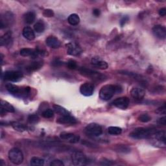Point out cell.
Listing matches in <instances>:
<instances>
[{
	"mask_svg": "<svg viewBox=\"0 0 166 166\" xmlns=\"http://www.w3.org/2000/svg\"><path fill=\"white\" fill-rule=\"evenodd\" d=\"M121 92V87L116 85L107 84L103 86L99 92V98L103 101H108L116 93Z\"/></svg>",
	"mask_w": 166,
	"mask_h": 166,
	"instance_id": "1",
	"label": "cell"
},
{
	"mask_svg": "<svg viewBox=\"0 0 166 166\" xmlns=\"http://www.w3.org/2000/svg\"><path fill=\"white\" fill-rule=\"evenodd\" d=\"M156 129L149 128H137L130 133V136L134 139H147L150 138L156 131Z\"/></svg>",
	"mask_w": 166,
	"mask_h": 166,
	"instance_id": "2",
	"label": "cell"
},
{
	"mask_svg": "<svg viewBox=\"0 0 166 166\" xmlns=\"http://www.w3.org/2000/svg\"><path fill=\"white\" fill-rule=\"evenodd\" d=\"M6 88L8 92L12 95L18 98H26L30 94L31 89L29 87H25V88H20L18 86H16L13 84H7L6 85Z\"/></svg>",
	"mask_w": 166,
	"mask_h": 166,
	"instance_id": "3",
	"label": "cell"
},
{
	"mask_svg": "<svg viewBox=\"0 0 166 166\" xmlns=\"http://www.w3.org/2000/svg\"><path fill=\"white\" fill-rule=\"evenodd\" d=\"M8 159L16 165H20L23 161V154L18 148H13L8 152Z\"/></svg>",
	"mask_w": 166,
	"mask_h": 166,
	"instance_id": "4",
	"label": "cell"
},
{
	"mask_svg": "<svg viewBox=\"0 0 166 166\" xmlns=\"http://www.w3.org/2000/svg\"><path fill=\"white\" fill-rule=\"evenodd\" d=\"M79 72L83 76L92 78V79H94V80L103 81L104 80V78H105V75H104L96 71L92 70V69L83 68V67L79 69Z\"/></svg>",
	"mask_w": 166,
	"mask_h": 166,
	"instance_id": "5",
	"label": "cell"
},
{
	"mask_svg": "<svg viewBox=\"0 0 166 166\" xmlns=\"http://www.w3.org/2000/svg\"><path fill=\"white\" fill-rule=\"evenodd\" d=\"M72 161L74 165H84L88 163V159L81 151H75L72 155Z\"/></svg>",
	"mask_w": 166,
	"mask_h": 166,
	"instance_id": "6",
	"label": "cell"
},
{
	"mask_svg": "<svg viewBox=\"0 0 166 166\" xmlns=\"http://www.w3.org/2000/svg\"><path fill=\"white\" fill-rule=\"evenodd\" d=\"M22 73L18 71H7L2 75V78L5 81L11 82H18L22 79Z\"/></svg>",
	"mask_w": 166,
	"mask_h": 166,
	"instance_id": "7",
	"label": "cell"
},
{
	"mask_svg": "<svg viewBox=\"0 0 166 166\" xmlns=\"http://www.w3.org/2000/svg\"><path fill=\"white\" fill-rule=\"evenodd\" d=\"M86 133L92 136H99L103 133L102 127L97 123H90L85 128Z\"/></svg>",
	"mask_w": 166,
	"mask_h": 166,
	"instance_id": "8",
	"label": "cell"
},
{
	"mask_svg": "<svg viewBox=\"0 0 166 166\" xmlns=\"http://www.w3.org/2000/svg\"><path fill=\"white\" fill-rule=\"evenodd\" d=\"M14 21V16L10 12H6L1 16V28L3 29L11 25Z\"/></svg>",
	"mask_w": 166,
	"mask_h": 166,
	"instance_id": "9",
	"label": "cell"
},
{
	"mask_svg": "<svg viewBox=\"0 0 166 166\" xmlns=\"http://www.w3.org/2000/svg\"><path fill=\"white\" fill-rule=\"evenodd\" d=\"M68 54L72 56H78L82 53V49L75 42H69L66 45Z\"/></svg>",
	"mask_w": 166,
	"mask_h": 166,
	"instance_id": "10",
	"label": "cell"
},
{
	"mask_svg": "<svg viewBox=\"0 0 166 166\" xmlns=\"http://www.w3.org/2000/svg\"><path fill=\"white\" fill-rule=\"evenodd\" d=\"M112 104L113 106L119 109L125 110L129 105V99L127 97H121L115 99L113 101Z\"/></svg>",
	"mask_w": 166,
	"mask_h": 166,
	"instance_id": "11",
	"label": "cell"
},
{
	"mask_svg": "<svg viewBox=\"0 0 166 166\" xmlns=\"http://www.w3.org/2000/svg\"><path fill=\"white\" fill-rule=\"evenodd\" d=\"M20 53L23 57H31L33 58H37L42 53V52L37 49L23 48L20 50Z\"/></svg>",
	"mask_w": 166,
	"mask_h": 166,
	"instance_id": "12",
	"label": "cell"
},
{
	"mask_svg": "<svg viewBox=\"0 0 166 166\" xmlns=\"http://www.w3.org/2000/svg\"><path fill=\"white\" fill-rule=\"evenodd\" d=\"M154 35L159 39L163 40L166 38V29L164 26L157 25L153 28Z\"/></svg>",
	"mask_w": 166,
	"mask_h": 166,
	"instance_id": "13",
	"label": "cell"
},
{
	"mask_svg": "<svg viewBox=\"0 0 166 166\" xmlns=\"http://www.w3.org/2000/svg\"><path fill=\"white\" fill-rule=\"evenodd\" d=\"M80 92L82 95L86 97L91 96L94 92V86L92 84L89 83H84L80 87Z\"/></svg>",
	"mask_w": 166,
	"mask_h": 166,
	"instance_id": "14",
	"label": "cell"
},
{
	"mask_svg": "<svg viewBox=\"0 0 166 166\" xmlns=\"http://www.w3.org/2000/svg\"><path fill=\"white\" fill-rule=\"evenodd\" d=\"M60 138L64 140H66L69 143H76L79 142L80 136L72 134V133H63L60 135Z\"/></svg>",
	"mask_w": 166,
	"mask_h": 166,
	"instance_id": "15",
	"label": "cell"
},
{
	"mask_svg": "<svg viewBox=\"0 0 166 166\" xmlns=\"http://www.w3.org/2000/svg\"><path fill=\"white\" fill-rule=\"evenodd\" d=\"M13 44L12 33L11 31L7 32L0 38V45L2 46L11 47Z\"/></svg>",
	"mask_w": 166,
	"mask_h": 166,
	"instance_id": "16",
	"label": "cell"
},
{
	"mask_svg": "<svg viewBox=\"0 0 166 166\" xmlns=\"http://www.w3.org/2000/svg\"><path fill=\"white\" fill-rule=\"evenodd\" d=\"M130 95L134 99L141 100L145 97V92L140 88H133L130 91Z\"/></svg>",
	"mask_w": 166,
	"mask_h": 166,
	"instance_id": "17",
	"label": "cell"
},
{
	"mask_svg": "<svg viewBox=\"0 0 166 166\" xmlns=\"http://www.w3.org/2000/svg\"><path fill=\"white\" fill-rule=\"evenodd\" d=\"M57 123L60 124H66V125H73L77 123L76 119L70 115L63 116L59 118L57 120Z\"/></svg>",
	"mask_w": 166,
	"mask_h": 166,
	"instance_id": "18",
	"label": "cell"
},
{
	"mask_svg": "<svg viewBox=\"0 0 166 166\" xmlns=\"http://www.w3.org/2000/svg\"><path fill=\"white\" fill-rule=\"evenodd\" d=\"M46 43L48 46L53 49H57L60 48L61 45L59 40L57 38L53 36H50L48 38H47Z\"/></svg>",
	"mask_w": 166,
	"mask_h": 166,
	"instance_id": "19",
	"label": "cell"
},
{
	"mask_svg": "<svg viewBox=\"0 0 166 166\" xmlns=\"http://www.w3.org/2000/svg\"><path fill=\"white\" fill-rule=\"evenodd\" d=\"M92 64L95 67L101 69H106L108 68V65L105 62V61L103 60L99 57H94L92 59Z\"/></svg>",
	"mask_w": 166,
	"mask_h": 166,
	"instance_id": "20",
	"label": "cell"
},
{
	"mask_svg": "<svg viewBox=\"0 0 166 166\" xmlns=\"http://www.w3.org/2000/svg\"><path fill=\"white\" fill-rule=\"evenodd\" d=\"M23 36L26 39L33 40L35 38V34L30 27H25L23 29Z\"/></svg>",
	"mask_w": 166,
	"mask_h": 166,
	"instance_id": "21",
	"label": "cell"
},
{
	"mask_svg": "<svg viewBox=\"0 0 166 166\" xmlns=\"http://www.w3.org/2000/svg\"><path fill=\"white\" fill-rule=\"evenodd\" d=\"M24 21L26 23L28 24H32L36 19L35 13L33 11L28 12L23 16Z\"/></svg>",
	"mask_w": 166,
	"mask_h": 166,
	"instance_id": "22",
	"label": "cell"
},
{
	"mask_svg": "<svg viewBox=\"0 0 166 166\" xmlns=\"http://www.w3.org/2000/svg\"><path fill=\"white\" fill-rule=\"evenodd\" d=\"M42 66H43V63L41 62V61H38V62H33L31 63L29 65L27 66L26 69H27V70L29 72H31L38 70V69L42 68Z\"/></svg>",
	"mask_w": 166,
	"mask_h": 166,
	"instance_id": "23",
	"label": "cell"
},
{
	"mask_svg": "<svg viewBox=\"0 0 166 166\" xmlns=\"http://www.w3.org/2000/svg\"><path fill=\"white\" fill-rule=\"evenodd\" d=\"M53 109L56 113H58V114L61 115L62 116L70 115V113H69V112L66 108L60 105H57V104L53 105Z\"/></svg>",
	"mask_w": 166,
	"mask_h": 166,
	"instance_id": "24",
	"label": "cell"
},
{
	"mask_svg": "<svg viewBox=\"0 0 166 166\" xmlns=\"http://www.w3.org/2000/svg\"><path fill=\"white\" fill-rule=\"evenodd\" d=\"M68 23L72 25H77L80 22V18L77 14H72L69 16L68 18Z\"/></svg>",
	"mask_w": 166,
	"mask_h": 166,
	"instance_id": "25",
	"label": "cell"
},
{
	"mask_svg": "<svg viewBox=\"0 0 166 166\" xmlns=\"http://www.w3.org/2000/svg\"><path fill=\"white\" fill-rule=\"evenodd\" d=\"M1 108H2L6 112H8L13 113L15 112V109L14 107L11 105L9 103H8L7 101H5L3 100L1 101Z\"/></svg>",
	"mask_w": 166,
	"mask_h": 166,
	"instance_id": "26",
	"label": "cell"
},
{
	"mask_svg": "<svg viewBox=\"0 0 166 166\" xmlns=\"http://www.w3.org/2000/svg\"><path fill=\"white\" fill-rule=\"evenodd\" d=\"M11 125L13 127V128L17 131H19V132H23L28 129V127L25 125L19 123V122H12Z\"/></svg>",
	"mask_w": 166,
	"mask_h": 166,
	"instance_id": "27",
	"label": "cell"
},
{
	"mask_svg": "<svg viewBox=\"0 0 166 166\" xmlns=\"http://www.w3.org/2000/svg\"><path fill=\"white\" fill-rule=\"evenodd\" d=\"M30 164L33 166H42L44 165V160L38 157H33L31 159Z\"/></svg>",
	"mask_w": 166,
	"mask_h": 166,
	"instance_id": "28",
	"label": "cell"
},
{
	"mask_svg": "<svg viewBox=\"0 0 166 166\" xmlns=\"http://www.w3.org/2000/svg\"><path fill=\"white\" fill-rule=\"evenodd\" d=\"M122 132V129L118 127H110L108 128V133L111 135H119Z\"/></svg>",
	"mask_w": 166,
	"mask_h": 166,
	"instance_id": "29",
	"label": "cell"
},
{
	"mask_svg": "<svg viewBox=\"0 0 166 166\" xmlns=\"http://www.w3.org/2000/svg\"><path fill=\"white\" fill-rule=\"evenodd\" d=\"M34 29L38 33H43L45 30V25L42 22H37L34 25Z\"/></svg>",
	"mask_w": 166,
	"mask_h": 166,
	"instance_id": "30",
	"label": "cell"
},
{
	"mask_svg": "<svg viewBox=\"0 0 166 166\" xmlns=\"http://www.w3.org/2000/svg\"><path fill=\"white\" fill-rule=\"evenodd\" d=\"M28 121L30 124H36L39 121V118L36 114L29 115L28 118Z\"/></svg>",
	"mask_w": 166,
	"mask_h": 166,
	"instance_id": "31",
	"label": "cell"
},
{
	"mask_svg": "<svg viewBox=\"0 0 166 166\" xmlns=\"http://www.w3.org/2000/svg\"><path fill=\"white\" fill-rule=\"evenodd\" d=\"M42 116L45 118H51L54 116V112L51 109H47L42 112Z\"/></svg>",
	"mask_w": 166,
	"mask_h": 166,
	"instance_id": "32",
	"label": "cell"
},
{
	"mask_svg": "<svg viewBox=\"0 0 166 166\" xmlns=\"http://www.w3.org/2000/svg\"><path fill=\"white\" fill-rule=\"evenodd\" d=\"M138 119L143 123H147V122L151 121V118L148 114H142L138 118Z\"/></svg>",
	"mask_w": 166,
	"mask_h": 166,
	"instance_id": "33",
	"label": "cell"
},
{
	"mask_svg": "<svg viewBox=\"0 0 166 166\" xmlns=\"http://www.w3.org/2000/svg\"><path fill=\"white\" fill-rule=\"evenodd\" d=\"M54 12L53 10L49 9V8H47L45 9L43 12V15L47 18H51V17H53L54 16Z\"/></svg>",
	"mask_w": 166,
	"mask_h": 166,
	"instance_id": "34",
	"label": "cell"
},
{
	"mask_svg": "<svg viewBox=\"0 0 166 166\" xmlns=\"http://www.w3.org/2000/svg\"><path fill=\"white\" fill-rule=\"evenodd\" d=\"M67 66H68V68L71 69H75L77 68V63L73 60H69L67 63Z\"/></svg>",
	"mask_w": 166,
	"mask_h": 166,
	"instance_id": "35",
	"label": "cell"
},
{
	"mask_svg": "<svg viewBox=\"0 0 166 166\" xmlns=\"http://www.w3.org/2000/svg\"><path fill=\"white\" fill-rule=\"evenodd\" d=\"M50 165L51 166H64V164L63 161H61L60 160H54L51 162Z\"/></svg>",
	"mask_w": 166,
	"mask_h": 166,
	"instance_id": "36",
	"label": "cell"
},
{
	"mask_svg": "<svg viewBox=\"0 0 166 166\" xmlns=\"http://www.w3.org/2000/svg\"><path fill=\"white\" fill-rule=\"evenodd\" d=\"M156 113H159V114H165V105L163 104V105L160 108H158L157 109V110L156 111Z\"/></svg>",
	"mask_w": 166,
	"mask_h": 166,
	"instance_id": "37",
	"label": "cell"
},
{
	"mask_svg": "<svg viewBox=\"0 0 166 166\" xmlns=\"http://www.w3.org/2000/svg\"><path fill=\"white\" fill-rule=\"evenodd\" d=\"M157 123H158V125H163L165 126L166 125V118L165 117H163L160 119H159L158 120V121H157Z\"/></svg>",
	"mask_w": 166,
	"mask_h": 166,
	"instance_id": "38",
	"label": "cell"
},
{
	"mask_svg": "<svg viewBox=\"0 0 166 166\" xmlns=\"http://www.w3.org/2000/svg\"><path fill=\"white\" fill-rule=\"evenodd\" d=\"M117 150L119 151V152H123V153H126V151L129 152V151H130L129 148L128 147H125L124 145L121 146L120 147H118Z\"/></svg>",
	"mask_w": 166,
	"mask_h": 166,
	"instance_id": "39",
	"label": "cell"
},
{
	"mask_svg": "<svg viewBox=\"0 0 166 166\" xmlns=\"http://www.w3.org/2000/svg\"><path fill=\"white\" fill-rule=\"evenodd\" d=\"M128 20V16H125V17H123V18L121 19V22H120L121 25V26H123V25L127 22Z\"/></svg>",
	"mask_w": 166,
	"mask_h": 166,
	"instance_id": "40",
	"label": "cell"
},
{
	"mask_svg": "<svg viewBox=\"0 0 166 166\" xmlns=\"http://www.w3.org/2000/svg\"><path fill=\"white\" fill-rule=\"evenodd\" d=\"M93 14L95 16H96V17H98V16H99L100 14H101V11H100V10L98 9V8H95V9H94V10L93 11Z\"/></svg>",
	"mask_w": 166,
	"mask_h": 166,
	"instance_id": "41",
	"label": "cell"
},
{
	"mask_svg": "<svg viewBox=\"0 0 166 166\" xmlns=\"http://www.w3.org/2000/svg\"><path fill=\"white\" fill-rule=\"evenodd\" d=\"M159 14L161 16H165L166 14V8H162L159 11Z\"/></svg>",
	"mask_w": 166,
	"mask_h": 166,
	"instance_id": "42",
	"label": "cell"
},
{
	"mask_svg": "<svg viewBox=\"0 0 166 166\" xmlns=\"http://www.w3.org/2000/svg\"><path fill=\"white\" fill-rule=\"evenodd\" d=\"M101 165H112L113 163L111 162V161H102V163H101Z\"/></svg>",
	"mask_w": 166,
	"mask_h": 166,
	"instance_id": "43",
	"label": "cell"
},
{
	"mask_svg": "<svg viewBox=\"0 0 166 166\" xmlns=\"http://www.w3.org/2000/svg\"><path fill=\"white\" fill-rule=\"evenodd\" d=\"M53 64L55 66H59V65H61L62 64V62H60V61L58 60H56L55 61H54V62L53 63Z\"/></svg>",
	"mask_w": 166,
	"mask_h": 166,
	"instance_id": "44",
	"label": "cell"
},
{
	"mask_svg": "<svg viewBox=\"0 0 166 166\" xmlns=\"http://www.w3.org/2000/svg\"><path fill=\"white\" fill-rule=\"evenodd\" d=\"M5 113H6V111L4 109H3L2 108H1V112H0V114H1V116H3L5 114Z\"/></svg>",
	"mask_w": 166,
	"mask_h": 166,
	"instance_id": "45",
	"label": "cell"
}]
</instances>
